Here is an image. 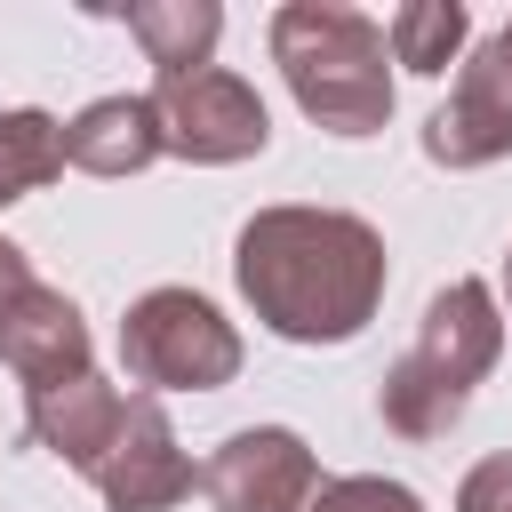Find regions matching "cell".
<instances>
[{"label":"cell","instance_id":"obj_1","mask_svg":"<svg viewBox=\"0 0 512 512\" xmlns=\"http://www.w3.org/2000/svg\"><path fill=\"white\" fill-rule=\"evenodd\" d=\"M240 288L264 328L296 344H344L384 296V240L336 208H264L240 232Z\"/></svg>","mask_w":512,"mask_h":512},{"label":"cell","instance_id":"obj_2","mask_svg":"<svg viewBox=\"0 0 512 512\" xmlns=\"http://www.w3.org/2000/svg\"><path fill=\"white\" fill-rule=\"evenodd\" d=\"M272 56L296 88V104L336 128V136H368L392 112V72H384V24H368L360 8L336 0H296L272 16Z\"/></svg>","mask_w":512,"mask_h":512},{"label":"cell","instance_id":"obj_3","mask_svg":"<svg viewBox=\"0 0 512 512\" xmlns=\"http://www.w3.org/2000/svg\"><path fill=\"white\" fill-rule=\"evenodd\" d=\"M496 352H504L496 296H488L480 280L440 288L432 312H424V336H416L408 360L384 376V424L408 432V440H440V432L464 416L472 384L496 368Z\"/></svg>","mask_w":512,"mask_h":512},{"label":"cell","instance_id":"obj_4","mask_svg":"<svg viewBox=\"0 0 512 512\" xmlns=\"http://www.w3.org/2000/svg\"><path fill=\"white\" fill-rule=\"evenodd\" d=\"M120 352H128V376L136 384H160V392H216L240 368V336L192 288H152L128 312Z\"/></svg>","mask_w":512,"mask_h":512},{"label":"cell","instance_id":"obj_5","mask_svg":"<svg viewBox=\"0 0 512 512\" xmlns=\"http://www.w3.org/2000/svg\"><path fill=\"white\" fill-rule=\"evenodd\" d=\"M152 112H160V144L184 152V160H248L264 152V104L248 80L200 64V72H176L152 88Z\"/></svg>","mask_w":512,"mask_h":512},{"label":"cell","instance_id":"obj_6","mask_svg":"<svg viewBox=\"0 0 512 512\" xmlns=\"http://www.w3.org/2000/svg\"><path fill=\"white\" fill-rule=\"evenodd\" d=\"M200 488H208L224 512H312L320 472H312V448H304L296 432L256 424V432H232V440L208 456Z\"/></svg>","mask_w":512,"mask_h":512},{"label":"cell","instance_id":"obj_7","mask_svg":"<svg viewBox=\"0 0 512 512\" xmlns=\"http://www.w3.org/2000/svg\"><path fill=\"white\" fill-rule=\"evenodd\" d=\"M88 480L104 488L112 512H160V504H176L192 488V464L176 456V432H168L160 400H128V416H120V432L96 456Z\"/></svg>","mask_w":512,"mask_h":512},{"label":"cell","instance_id":"obj_8","mask_svg":"<svg viewBox=\"0 0 512 512\" xmlns=\"http://www.w3.org/2000/svg\"><path fill=\"white\" fill-rule=\"evenodd\" d=\"M0 360L24 376V392H56L72 376H88V328L80 312L56 296V288H24L8 312H0Z\"/></svg>","mask_w":512,"mask_h":512},{"label":"cell","instance_id":"obj_9","mask_svg":"<svg viewBox=\"0 0 512 512\" xmlns=\"http://www.w3.org/2000/svg\"><path fill=\"white\" fill-rule=\"evenodd\" d=\"M160 112L152 96H96L80 120H64V168H88V176H128L144 160H160Z\"/></svg>","mask_w":512,"mask_h":512},{"label":"cell","instance_id":"obj_10","mask_svg":"<svg viewBox=\"0 0 512 512\" xmlns=\"http://www.w3.org/2000/svg\"><path fill=\"white\" fill-rule=\"evenodd\" d=\"M24 400H32V440L56 448V456H72L80 472H96V456L112 448V432H120V416H128V392H112V384H96V376H72V384L24 392Z\"/></svg>","mask_w":512,"mask_h":512},{"label":"cell","instance_id":"obj_11","mask_svg":"<svg viewBox=\"0 0 512 512\" xmlns=\"http://www.w3.org/2000/svg\"><path fill=\"white\" fill-rule=\"evenodd\" d=\"M424 152L440 168H480L496 152H512V104H496L480 80H464L432 120H424Z\"/></svg>","mask_w":512,"mask_h":512},{"label":"cell","instance_id":"obj_12","mask_svg":"<svg viewBox=\"0 0 512 512\" xmlns=\"http://www.w3.org/2000/svg\"><path fill=\"white\" fill-rule=\"evenodd\" d=\"M128 32H136V40H144V56L160 64V80H176V72H200V64H208V48H216L224 16H216L208 0H176V8H128Z\"/></svg>","mask_w":512,"mask_h":512},{"label":"cell","instance_id":"obj_13","mask_svg":"<svg viewBox=\"0 0 512 512\" xmlns=\"http://www.w3.org/2000/svg\"><path fill=\"white\" fill-rule=\"evenodd\" d=\"M64 168V120L48 112H0V208L40 192Z\"/></svg>","mask_w":512,"mask_h":512},{"label":"cell","instance_id":"obj_14","mask_svg":"<svg viewBox=\"0 0 512 512\" xmlns=\"http://www.w3.org/2000/svg\"><path fill=\"white\" fill-rule=\"evenodd\" d=\"M464 32H472V16H464L456 0H424V8H400V16L384 24V48H392L408 72H448V56L464 48Z\"/></svg>","mask_w":512,"mask_h":512},{"label":"cell","instance_id":"obj_15","mask_svg":"<svg viewBox=\"0 0 512 512\" xmlns=\"http://www.w3.org/2000/svg\"><path fill=\"white\" fill-rule=\"evenodd\" d=\"M312 512H416V496L400 480H328L312 496Z\"/></svg>","mask_w":512,"mask_h":512},{"label":"cell","instance_id":"obj_16","mask_svg":"<svg viewBox=\"0 0 512 512\" xmlns=\"http://www.w3.org/2000/svg\"><path fill=\"white\" fill-rule=\"evenodd\" d=\"M456 512H512V456H488V464L464 480Z\"/></svg>","mask_w":512,"mask_h":512},{"label":"cell","instance_id":"obj_17","mask_svg":"<svg viewBox=\"0 0 512 512\" xmlns=\"http://www.w3.org/2000/svg\"><path fill=\"white\" fill-rule=\"evenodd\" d=\"M464 80H480L496 104H512V24H504L488 48H480V64H464Z\"/></svg>","mask_w":512,"mask_h":512},{"label":"cell","instance_id":"obj_18","mask_svg":"<svg viewBox=\"0 0 512 512\" xmlns=\"http://www.w3.org/2000/svg\"><path fill=\"white\" fill-rule=\"evenodd\" d=\"M24 288H32V272H24V256H16L8 240H0V312H8V304H16Z\"/></svg>","mask_w":512,"mask_h":512},{"label":"cell","instance_id":"obj_19","mask_svg":"<svg viewBox=\"0 0 512 512\" xmlns=\"http://www.w3.org/2000/svg\"><path fill=\"white\" fill-rule=\"evenodd\" d=\"M504 288H512V256H504Z\"/></svg>","mask_w":512,"mask_h":512}]
</instances>
